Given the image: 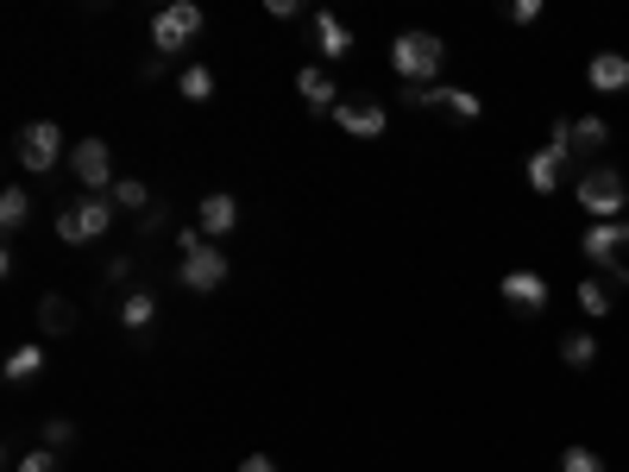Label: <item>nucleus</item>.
Wrapping results in <instances>:
<instances>
[{
	"label": "nucleus",
	"instance_id": "1",
	"mask_svg": "<svg viewBox=\"0 0 629 472\" xmlns=\"http://www.w3.org/2000/svg\"><path fill=\"white\" fill-rule=\"evenodd\" d=\"M441 63H447V39L441 32H396L391 39V70L410 89H434L441 82Z\"/></svg>",
	"mask_w": 629,
	"mask_h": 472
},
{
	"label": "nucleus",
	"instance_id": "2",
	"mask_svg": "<svg viewBox=\"0 0 629 472\" xmlns=\"http://www.w3.org/2000/svg\"><path fill=\"white\" fill-rule=\"evenodd\" d=\"M177 253H183V265H177L183 290H202V296H208V290H220V284H227V253H220L202 227H183V234H177Z\"/></svg>",
	"mask_w": 629,
	"mask_h": 472
},
{
	"label": "nucleus",
	"instance_id": "3",
	"mask_svg": "<svg viewBox=\"0 0 629 472\" xmlns=\"http://www.w3.org/2000/svg\"><path fill=\"white\" fill-rule=\"evenodd\" d=\"M573 196H579V208H586V220H623L629 208V183L617 164H591L586 177L573 183Z\"/></svg>",
	"mask_w": 629,
	"mask_h": 472
},
{
	"label": "nucleus",
	"instance_id": "4",
	"mask_svg": "<svg viewBox=\"0 0 629 472\" xmlns=\"http://www.w3.org/2000/svg\"><path fill=\"white\" fill-rule=\"evenodd\" d=\"M202 25H208V13H202L196 0H171V7H164V13L152 20V51H157L164 63L183 58V51L202 39Z\"/></svg>",
	"mask_w": 629,
	"mask_h": 472
},
{
	"label": "nucleus",
	"instance_id": "5",
	"mask_svg": "<svg viewBox=\"0 0 629 472\" xmlns=\"http://www.w3.org/2000/svg\"><path fill=\"white\" fill-rule=\"evenodd\" d=\"M114 202L107 196H82V202H70V208H58V239L63 246H89V239H101L107 227H114Z\"/></svg>",
	"mask_w": 629,
	"mask_h": 472
},
{
	"label": "nucleus",
	"instance_id": "6",
	"mask_svg": "<svg viewBox=\"0 0 629 472\" xmlns=\"http://www.w3.org/2000/svg\"><path fill=\"white\" fill-rule=\"evenodd\" d=\"M70 177L82 183V196H107L114 189V145L107 138H82V145H70Z\"/></svg>",
	"mask_w": 629,
	"mask_h": 472
},
{
	"label": "nucleus",
	"instance_id": "7",
	"mask_svg": "<svg viewBox=\"0 0 629 472\" xmlns=\"http://www.w3.org/2000/svg\"><path fill=\"white\" fill-rule=\"evenodd\" d=\"M13 157H20V171H39V177L44 171H58V164H70V152H63V126L58 120H32V126L20 133V152Z\"/></svg>",
	"mask_w": 629,
	"mask_h": 472
},
{
	"label": "nucleus",
	"instance_id": "8",
	"mask_svg": "<svg viewBox=\"0 0 629 472\" xmlns=\"http://www.w3.org/2000/svg\"><path fill=\"white\" fill-rule=\"evenodd\" d=\"M579 253H586L598 271L623 265V253H629V220H586V234H579Z\"/></svg>",
	"mask_w": 629,
	"mask_h": 472
},
{
	"label": "nucleus",
	"instance_id": "9",
	"mask_svg": "<svg viewBox=\"0 0 629 472\" xmlns=\"http://www.w3.org/2000/svg\"><path fill=\"white\" fill-rule=\"evenodd\" d=\"M334 120H340V133H353V138H378L384 126H391V107L378 95H347L334 107Z\"/></svg>",
	"mask_w": 629,
	"mask_h": 472
},
{
	"label": "nucleus",
	"instance_id": "10",
	"mask_svg": "<svg viewBox=\"0 0 629 472\" xmlns=\"http://www.w3.org/2000/svg\"><path fill=\"white\" fill-rule=\"evenodd\" d=\"M567 164H573V152L548 138V145H542V152L529 157V171H523V177H529L535 196H554V189H560V177H567Z\"/></svg>",
	"mask_w": 629,
	"mask_h": 472
},
{
	"label": "nucleus",
	"instance_id": "11",
	"mask_svg": "<svg viewBox=\"0 0 629 472\" xmlns=\"http://www.w3.org/2000/svg\"><path fill=\"white\" fill-rule=\"evenodd\" d=\"M497 296H504L511 309L535 315V309H548V277H542V271H504V284H497Z\"/></svg>",
	"mask_w": 629,
	"mask_h": 472
},
{
	"label": "nucleus",
	"instance_id": "12",
	"mask_svg": "<svg viewBox=\"0 0 629 472\" xmlns=\"http://www.w3.org/2000/svg\"><path fill=\"white\" fill-rule=\"evenodd\" d=\"M296 95L309 101V114H334L340 101V89H334V76H328V70H321V63H309V70H296Z\"/></svg>",
	"mask_w": 629,
	"mask_h": 472
},
{
	"label": "nucleus",
	"instance_id": "13",
	"mask_svg": "<svg viewBox=\"0 0 629 472\" xmlns=\"http://www.w3.org/2000/svg\"><path fill=\"white\" fill-rule=\"evenodd\" d=\"M196 227H202L208 239L234 234V227H239V196H227V189H208V196H202V208H196Z\"/></svg>",
	"mask_w": 629,
	"mask_h": 472
},
{
	"label": "nucleus",
	"instance_id": "14",
	"mask_svg": "<svg viewBox=\"0 0 629 472\" xmlns=\"http://www.w3.org/2000/svg\"><path fill=\"white\" fill-rule=\"evenodd\" d=\"M586 82L598 89V95H623V89H629V58H623V51H591Z\"/></svg>",
	"mask_w": 629,
	"mask_h": 472
},
{
	"label": "nucleus",
	"instance_id": "15",
	"mask_svg": "<svg viewBox=\"0 0 629 472\" xmlns=\"http://www.w3.org/2000/svg\"><path fill=\"white\" fill-rule=\"evenodd\" d=\"M314 51H321L328 63H340L347 51H353V32H347L334 13H314Z\"/></svg>",
	"mask_w": 629,
	"mask_h": 472
},
{
	"label": "nucleus",
	"instance_id": "16",
	"mask_svg": "<svg viewBox=\"0 0 629 472\" xmlns=\"http://www.w3.org/2000/svg\"><path fill=\"white\" fill-rule=\"evenodd\" d=\"M39 328L44 335H76V302L58 296V290H44L39 296Z\"/></svg>",
	"mask_w": 629,
	"mask_h": 472
},
{
	"label": "nucleus",
	"instance_id": "17",
	"mask_svg": "<svg viewBox=\"0 0 629 472\" xmlns=\"http://www.w3.org/2000/svg\"><path fill=\"white\" fill-rule=\"evenodd\" d=\"M434 107H447V114H453V120H466V126L485 114V101L472 95V89H453V82H434Z\"/></svg>",
	"mask_w": 629,
	"mask_h": 472
},
{
	"label": "nucleus",
	"instance_id": "18",
	"mask_svg": "<svg viewBox=\"0 0 629 472\" xmlns=\"http://www.w3.org/2000/svg\"><path fill=\"white\" fill-rule=\"evenodd\" d=\"M605 145H610V126L598 114L573 120V157H591V152H605Z\"/></svg>",
	"mask_w": 629,
	"mask_h": 472
},
{
	"label": "nucleus",
	"instance_id": "19",
	"mask_svg": "<svg viewBox=\"0 0 629 472\" xmlns=\"http://www.w3.org/2000/svg\"><path fill=\"white\" fill-rule=\"evenodd\" d=\"M573 302H579V309H586L591 321H605V315L617 309V302H610V284H605V277H579V290H573Z\"/></svg>",
	"mask_w": 629,
	"mask_h": 472
},
{
	"label": "nucleus",
	"instance_id": "20",
	"mask_svg": "<svg viewBox=\"0 0 629 472\" xmlns=\"http://www.w3.org/2000/svg\"><path fill=\"white\" fill-rule=\"evenodd\" d=\"M598 353H605V347H598V335H586V328L560 340V359H567L573 372H591V366H598Z\"/></svg>",
	"mask_w": 629,
	"mask_h": 472
},
{
	"label": "nucleus",
	"instance_id": "21",
	"mask_svg": "<svg viewBox=\"0 0 629 472\" xmlns=\"http://www.w3.org/2000/svg\"><path fill=\"white\" fill-rule=\"evenodd\" d=\"M25 220H32V196H25L20 183H7V189H0V227H7V234H20Z\"/></svg>",
	"mask_w": 629,
	"mask_h": 472
},
{
	"label": "nucleus",
	"instance_id": "22",
	"mask_svg": "<svg viewBox=\"0 0 629 472\" xmlns=\"http://www.w3.org/2000/svg\"><path fill=\"white\" fill-rule=\"evenodd\" d=\"M152 315H157V296L152 290H126V296H120V321H126L133 335H138V328H152Z\"/></svg>",
	"mask_w": 629,
	"mask_h": 472
},
{
	"label": "nucleus",
	"instance_id": "23",
	"mask_svg": "<svg viewBox=\"0 0 629 472\" xmlns=\"http://www.w3.org/2000/svg\"><path fill=\"white\" fill-rule=\"evenodd\" d=\"M39 372H44L39 340H25V347H13V353H7V384H25V378H39Z\"/></svg>",
	"mask_w": 629,
	"mask_h": 472
},
{
	"label": "nucleus",
	"instance_id": "24",
	"mask_svg": "<svg viewBox=\"0 0 629 472\" xmlns=\"http://www.w3.org/2000/svg\"><path fill=\"white\" fill-rule=\"evenodd\" d=\"M177 95L196 101V107H202V101H215V70H208V63H189V70L177 76Z\"/></svg>",
	"mask_w": 629,
	"mask_h": 472
},
{
	"label": "nucleus",
	"instance_id": "25",
	"mask_svg": "<svg viewBox=\"0 0 629 472\" xmlns=\"http://www.w3.org/2000/svg\"><path fill=\"white\" fill-rule=\"evenodd\" d=\"M107 202H114V208H133V215H138V208L152 215V189H145L138 177H120L114 189H107Z\"/></svg>",
	"mask_w": 629,
	"mask_h": 472
},
{
	"label": "nucleus",
	"instance_id": "26",
	"mask_svg": "<svg viewBox=\"0 0 629 472\" xmlns=\"http://www.w3.org/2000/svg\"><path fill=\"white\" fill-rule=\"evenodd\" d=\"M560 472H605V460H598L591 448H567L560 453Z\"/></svg>",
	"mask_w": 629,
	"mask_h": 472
},
{
	"label": "nucleus",
	"instance_id": "27",
	"mask_svg": "<svg viewBox=\"0 0 629 472\" xmlns=\"http://www.w3.org/2000/svg\"><path fill=\"white\" fill-rule=\"evenodd\" d=\"M13 472H58V448H32Z\"/></svg>",
	"mask_w": 629,
	"mask_h": 472
},
{
	"label": "nucleus",
	"instance_id": "28",
	"mask_svg": "<svg viewBox=\"0 0 629 472\" xmlns=\"http://www.w3.org/2000/svg\"><path fill=\"white\" fill-rule=\"evenodd\" d=\"M70 441H76V422H51V429H44V448H70Z\"/></svg>",
	"mask_w": 629,
	"mask_h": 472
},
{
	"label": "nucleus",
	"instance_id": "29",
	"mask_svg": "<svg viewBox=\"0 0 629 472\" xmlns=\"http://www.w3.org/2000/svg\"><path fill=\"white\" fill-rule=\"evenodd\" d=\"M542 20V0H511V25H535Z\"/></svg>",
	"mask_w": 629,
	"mask_h": 472
},
{
	"label": "nucleus",
	"instance_id": "30",
	"mask_svg": "<svg viewBox=\"0 0 629 472\" xmlns=\"http://www.w3.org/2000/svg\"><path fill=\"white\" fill-rule=\"evenodd\" d=\"M234 472H277V460H271V453H246Z\"/></svg>",
	"mask_w": 629,
	"mask_h": 472
},
{
	"label": "nucleus",
	"instance_id": "31",
	"mask_svg": "<svg viewBox=\"0 0 629 472\" xmlns=\"http://www.w3.org/2000/svg\"><path fill=\"white\" fill-rule=\"evenodd\" d=\"M605 277H610V284H617V290H629V258H623V265H610Z\"/></svg>",
	"mask_w": 629,
	"mask_h": 472
}]
</instances>
